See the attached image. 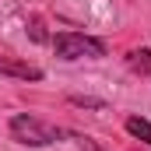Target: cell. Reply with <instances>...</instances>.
Masks as SVG:
<instances>
[{
	"label": "cell",
	"mask_w": 151,
	"mask_h": 151,
	"mask_svg": "<svg viewBox=\"0 0 151 151\" xmlns=\"http://www.w3.org/2000/svg\"><path fill=\"white\" fill-rule=\"evenodd\" d=\"M11 137H14L18 144L46 148V144L60 141V137H63V130H60V127L42 123V119H35V116H14V119H11Z\"/></svg>",
	"instance_id": "cell-1"
},
{
	"label": "cell",
	"mask_w": 151,
	"mask_h": 151,
	"mask_svg": "<svg viewBox=\"0 0 151 151\" xmlns=\"http://www.w3.org/2000/svg\"><path fill=\"white\" fill-rule=\"evenodd\" d=\"M53 49L60 60H95V56H106V42L102 39H91V35H81V32H60L53 39Z\"/></svg>",
	"instance_id": "cell-2"
},
{
	"label": "cell",
	"mask_w": 151,
	"mask_h": 151,
	"mask_svg": "<svg viewBox=\"0 0 151 151\" xmlns=\"http://www.w3.org/2000/svg\"><path fill=\"white\" fill-rule=\"evenodd\" d=\"M0 74L21 77V81H42V70L35 63H25V60H14V56H0Z\"/></svg>",
	"instance_id": "cell-3"
},
{
	"label": "cell",
	"mask_w": 151,
	"mask_h": 151,
	"mask_svg": "<svg viewBox=\"0 0 151 151\" xmlns=\"http://www.w3.org/2000/svg\"><path fill=\"white\" fill-rule=\"evenodd\" d=\"M127 63H130V70H134V74L151 77V49H134V53L127 56Z\"/></svg>",
	"instance_id": "cell-4"
},
{
	"label": "cell",
	"mask_w": 151,
	"mask_h": 151,
	"mask_svg": "<svg viewBox=\"0 0 151 151\" xmlns=\"http://www.w3.org/2000/svg\"><path fill=\"white\" fill-rule=\"evenodd\" d=\"M127 130H130L137 141L151 144V123H148V119H141V116H130V119H127Z\"/></svg>",
	"instance_id": "cell-5"
},
{
	"label": "cell",
	"mask_w": 151,
	"mask_h": 151,
	"mask_svg": "<svg viewBox=\"0 0 151 151\" xmlns=\"http://www.w3.org/2000/svg\"><path fill=\"white\" fill-rule=\"evenodd\" d=\"M70 102H74V106H95V109L102 106V102H95V99H77V95H74V99H70Z\"/></svg>",
	"instance_id": "cell-6"
}]
</instances>
